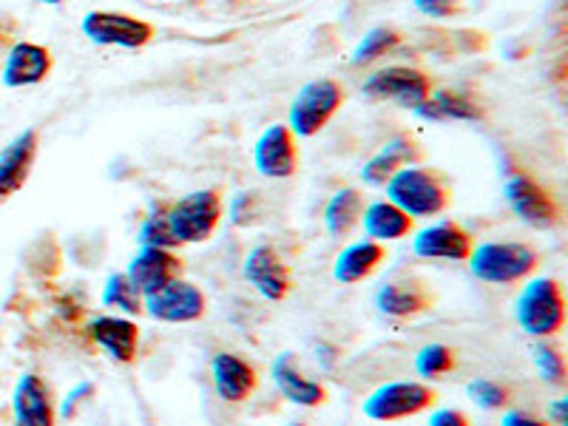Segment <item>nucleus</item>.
Segmentation results:
<instances>
[{
	"instance_id": "obj_7",
	"label": "nucleus",
	"mask_w": 568,
	"mask_h": 426,
	"mask_svg": "<svg viewBox=\"0 0 568 426\" xmlns=\"http://www.w3.org/2000/svg\"><path fill=\"white\" fill-rule=\"evenodd\" d=\"M362 91L369 100H393L404 109H418L435 91L433 78L415 65H387L364 80Z\"/></svg>"
},
{
	"instance_id": "obj_5",
	"label": "nucleus",
	"mask_w": 568,
	"mask_h": 426,
	"mask_svg": "<svg viewBox=\"0 0 568 426\" xmlns=\"http://www.w3.org/2000/svg\"><path fill=\"white\" fill-rule=\"evenodd\" d=\"M344 100H347V91L342 83L329 78L313 80L293 100L287 129L296 136H316L342 111Z\"/></svg>"
},
{
	"instance_id": "obj_2",
	"label": "nucleus",
	"mask_w": 568,
	"mask_h": 426,
	"mask_svg": "<svg viewBox=\"0 0 568 426\" xmlns=\"http://www.w3.org/2000/svg\"><path fill=\"white\" fill-rule=\"evenodd\" d=\"M466 262L478 282L515 284L537 271L540 253L529 242H484V245L471 247Z\"/></svg>"
},
{
	"instance_id": "obj_21",
	"label": "nucleus",
	"mask_w": 568,
	"mask_h": 426,
	"mask_svg": "<svg viewBox=\"0 0 568 426\" xmlns=\"http://www.w3.org/2000/svg\"><path fill=\"white\" fill-rule=\"evenodd\" d=\"M54 58L45 45L38 43H18L9 52L7 65H3V83L20 89V85H38L52 74Z\"/></svg>"
},
{
	"instance_id": "obj_12",
	"label": "nucleus",
	"mask_w": 568,
	"mask_h": 426,
	"mask_svg": "<svg viewBox=\"0 0 568 426\" xmlns=\"http://www.w3.org/2000/svg\"><path fill=\"white\" fill-rule=\"evenodd\" d=\"M245 278L265 302H284L293 287L291 265L273 245H256L247 253Z\"/></svg>"
},
{
	"instance_id": "obj_26",
	"label": "nucleus",
	"mask_w": 568,
	"mask_h": 426,
	"mask_svg": "<svg viewBox=\"0 0 568 426\" xmlns=\"http://www.w3.org/2000/svg\"><path fill=\"white\" fill-rule=\"evenodd\" d=\"M415 114L424 116V120H478L480 109L475 105V100L460 94V91L440 89L433 91L429 100L415 109Z\"/></svg>"
},
{
	"instance_id": "obj_28",
	"label": "nucleus",
	"mask_w": 568,
	"mask_h": 426,
	"mask_svg": "<svg viewBox=\"0 0 568 426\" xmlns=\"http://www.w3.org/2000/svg\"><path fill=\"white\" fill-rule=\"evenodd\" d=\"M136 240H140L142 247H162V251H176L180 247V242H176L174 231L169 225V205L165 202L154 205V211L142 220Z\"/></svg>"
},
{
	"instance_id": "obj_37",
	"label": "nucleus",
	"mask_w": 568,
	"mask_h": 426,
	"mask_svg": "<svg viewBox=\"0 0 568 426\" xmlns=\"http://www.w3.org/2000/svg\"><path fill=\"white\" fill-rule=\"evenodd\" d=\"M85 393H94V387H91V384H83V387H78V389H74V393H71V400H65V407H63L65 418H69V415L74 413V404H78V400H83Z\"/></svg>"
},
{
	"instance_id": "obj_36",
	"label": "nucleus",
	"mask_w": 568,
	"mask_h": 426,
	"mask_svg": "<svg viewBox=\"0 0 568 426\" xmlns=\"http://www.w3.org/2000/svg\"><path fill=\"white\" fill-rule=\"evenodd\" d=\"M549 415H551V420L549 424L551 426H566L568 424V400L566 398H560V400H555V404H549Z\"/></svg>"
},
{
	"instance_id": "obj_13",
	"label": "nucleus",
	"mask_w": 568,
	"mask_h": 426,
	"mask_svg": "<svg viewBox=\"0 0 568 426\" xmlns=\"http://www.w3.org/2000/svg\"><path fill=\"white\" fill-rule=\"evenodd\" d=\"M185 271V262L176 256V251H162V247H140V251L131 256L129 267H125V276L131 278L136 291L142 293V298L151 296V293L162 291L165 284H171L174 278L182 276Z\"/></svg>"
},
{
	"instance_id": "obj_9",
	"label": "nucleus",
	"mask_w": 568,
	"mask_h": 426,
	"mask_svg": "<svg viewBox=\"0 0 568 426\" xmlns=\"http://www.w3.org/2000/svg\"><path fill=\"white\" fill-rule=\"evenodd\" d=\"M80 29H83L91 43L116 45V49H142L156 34L149 20L131 18V14L123 12H89Z\"/></svg>"
},
{
	"instance_id": "obj_32",
	"label": "nucleus",
	"mask_w": 568,
	"mask_h": 426,
	"mask_svg": "<svg viewBox=\"0 0 568 426\" xmlns=\"http://www.w3.org/2000/svg\"><path fill=\"white\" fill-rule=\"evenodd\" d=\"M466 395H469L480 409H486V413H500V409L509 407L511 400L509 389H506L504 384L491 382V378H475V382H469Z\"/></svg>"
},
{
	"instance_id": "obj_22",
	"label": "nucleus",
	"mask_w": 568,
	"mask_h": 426,
	"mask_svg": "<svg viewBox=\"0 0 568 426\" xmlns=\"http://www.w3.org/2000/svg\"><path fill=\"white\" fill-rule=\"evenodd\" d=\"M38 142L40 134L34 129H29L0 154V200L14 194L27 182L29 171L34 165V156H38Z\"/></svg>"
},
{
	"instance_id": "obj_11",
	"label": "nucleus",
	"mask_w": 568,
	"mask_h": 426,
	"mask_svg": "<svg viewBox=\"0 0 568 426\" xmlns=\"http://www.w3.org/2000/svg\"><path fill=\"white\" fill-rule=\"evenodd\" d=\"M298 136L284 123L271 125L253 145V165L267 180H291L298 171Z\"/></svg>"
},
{
	"instance_id": "obj_38",
	"label": "nucleus",
	"mask_w": 568,
	"mask_h": 426,
	"mask_svg": "<svg viewBox=\"0 0 568 426\" xmlns=\"http://www.w3.org/2000/svg\"><path fill=\"white\" fill-rule=\"evenodd\" d=\"M40 3H52V7H58V3H65V0H40Z\"/></svg>"
},
{
	"instance_id": "obj_17",
	"label": "nucleus",
	"mask_w": 568,
	"mask_h": 426,
	"mask_svg": "<svg viewBox=\"0 0 568 426\" xmlns=\"http://www.w3.org/2000/svg\"><path fill=\"white\" fill-rule=\"evenodd\" d=\"M89 338L116 364H134L140 353V327L129 316H94L89 322Z\"/></svg>"
},
{
	"instance_id": "obj_23",
	"label": "nucleus",
	"mask_w": 568,
	"mask_h": 426,
	"mask_svg": "<svg viewBox=\"0 0 568 426\" xmlns=\"http://www.w3.org/2000/svg\"><path fill=\"white\" fill-rule=\"evenodd\" d=\"M384 258H387V247L382 242H355V245L344 247L336 256V262H333V278L342 284H358L373 276L382 267Z\"/></svg>"
},
{
	"instance_id": "obj_15",
	"label": "nucleus",
	"mask_w": 568,
	"mask_h": 426,
	"mask_svg": "<svg viewBox=\"0 0 568 426\" xmlns=\"http://www.w3.org/2000/svg\"><path fill=\"white\" fill-rule=\"evenodd\" d=\"M435 304V293L420 278H393L375 291V311L393 322L415 318Z\"/></svg>"
},
{
	"instance_id": "obj_30",
	"label": "nucleus",
	"mask_w": 568,
	"mask_h": 426,
	"mask_svg": "<svg viewBox=\"0 0 568 426\" xmlns=\"http://www.w3.org/2000/svg\"><path fill=\"white\" fill-rule=\"evenodd\" d=\"M531 362H535L537 375H540L542 382L549 384V387H566L568 364H566V355H562L560 349L551 347V344H535Z\"/></svg>"
},
{
	"instance_id": "obj_8",
	"label": "nucleus",
	"mask_w": 568,
	"mask_h": 426,
	"mask_svg": "<svg viewBox=\"0 0 568 426\" xmlns=\"http://www.w3.org/2000/svg\"><path fill=\"white\" fill-rule=\"evenodd\" d=\"M504 194L517 220L537 227V231H549V227H555L560 222V205H557L549 187H542L526 171H511L506 176Z\"/></svg>"
},
{
	"instance_id": "obj_1",
	"label": "nucleus",
	"mask_w": 568,
	"mask_h": 426,
	"mask_svg": "<svg viewBox=\"0 0 568 426\" xmlns=\"http://www.w3.org/2000/svg\"><path fill=\"white\" fill-rule=\"evenodd\" d=\"M387 200L409 213L413 220H429L438 216L453 205V187L440 171L426 169V165H404L389 176Z\"/></svg>"
},
{
	"instance_id": "obj_4",
	"label": "nucleus",
	"mask_w": 568,
	"mask_h": 426,
	"mask_svg": "<svg viewBox=\"0 0 568 426\" xmlns=\"http://www.w3.org/2000/svg\"><path fill=\"white\" fill-rule=\"evenodd\" d=\"M222 213H225V200H222L220 191L202 187V191L171 202L169 225L180 245H196V242L211 240L213 231L220 227Z\"/></svg>"
},
{
	"instance_id": "obj_6",
	"label": "nucleus",
	"mask_w": 568,
	"mask_h": 426,
	"mask_svg": "<svg viewBox=\"0 0 568 426\" xmlns=\"http://www.w3.org/2000/svg\"><path fill=\"white\" fill-rule=\"evenodd\" d=\"M435 389L424 382H389L382 384L378 389L364 398L362 413L369 420H382V424H393V420L413 418V415L426 413L435 407Z\"/></svg>"
},
{
	"instance_id": "obj_34",
	"label": "nucleus",
	"mask_w": 568,
	"mask_h": 426,
	"mask_svg": "<svg viewBox=\"0 0 568 426\" xmlns=\"http://www.w3.org/2000/svg\"><path fill=\"white\" fill-rule=\"evenodd\" d=\"M500 426H551L549 420L537 418V415L524 413V409H509L500 415Z\"/></svg>"
},
{
	"instance_id": "obj_14",
	"label": "nucleus",
	"mask_w": 568,
	"mask_h": 426,
	"mask_svg": "<svg viewBox=\"0 0 568 426\" xmlns=\"http://www.w3.org/2000/svg\"><path fill=\"white\" fill-rule=\"evenodd\" d=\"M475 247L471 233L455 220H440L435 225L415 233L413 251L418 258H438V262H466Z\"/></svg>"
},
{
	"instance_id": "obj_19",
	"label": "nucleus",
	"mask_w": 568,
	"mask_h": 426,
	"mask_svg": "<svg viewBox=\"0 0 568 426\" xmlns=\"http://www.w3.org/2000/svg\"><path fill=\"white\" fill-rule=\"evenodd\" d=\"M54 398L40 375L29 373L14 389V426H54Z\"/></svg>"
},
{
	"instance_id": "obj_3",
	"label": "nucleus",
	"mask_w": 568,
	"mask_h": 426,
	"mask_svg": "<svg viewBox=\"0 0 568 426\" xmlns=\"http://www.w3.org/2000/svg\"><path fill=\"white\" fill-rule=\"evenodd\" d=\"M515 318L531 338L557 336L566 324V296L557 278H531L515 302Z\"/></svg>"
},
{
	"instance_id": "obj_29",
	"label": "nucleus",
	"mask_w": 568,
	"mask_h": 426,
	"mask_svg": "<svg viewBox=\"0 0 568 426\" xmlns=\"http://www.w3.org/2000/svg\"><path fill=\"white\" fill-rule=\"evenodd\" d=\"M455 364H458V355L449 344H426L415 355V373L420 378H444L446 373H453Z\"/></svg>"
},
{
	"instance_id": "obj_24",
	"label": "nucleus",
	"mask_w": 568,
	"mask_h": 426,
	"mask_svg": "<svg viewBox=\"0 0 568 426\" xmlns=\"http://www.w3.org/2000/svg\"><path fill=\"white\" fill-rule=\"evenodd\" d=\"M362 225L369 240L382 242L384 245V242L407 240L415 227V220L409 213L400 211L398 205H393L389 200H378L373 202V205L364 207Z\"/></svg>"
},
{
	"instance_id": "obj_27",
	"label": "nucleus",
	"mask_w": 568,
	"mask_h": 426,
	"mask_svg": "<svg viewBox=\"0 0 568 426\" xmlns=\"http://www.w3.org/2000/svg\"><path fill=\"white\" fill-rule=\"evenodd\" d=\"M103 304L105 307L120 311L123 316H142V313H145V298H142V293L136 291L125 273H111V276L105 278Z\"/></svg>"
},
{
	"instance_id": "obj_35",
	"label": "nucleus",
	"mask_w": 568,
	"mask_h": 426,
	"mask_svg": "<svg viewBox=\"0 0 568 426\" xmlns=\"http://www.w3.org/2000/svg\"><path fill=\"white\" fill-rule=\"evenodd\" d=\"M429 426H471L460 409H435L429 415Z\"/></svg>"
},
{
	"instance_id": "obj_16",
	"label": "nucleus",
	"mask_w": 568,
	"mask_h": 426,
	"mask_svg": "<svg viewBox=\"0 0 568 426\" xmlns=\"http://www.w3.org/2000/svg\"><path fill=\"white\" fill-rule=\"evenodd\" d=\"M213 393L225 404H245L258 389V373L236 353H216L211 358Z\"/></svg>"
},
{
	"instance_id": "obj_25",
	"label": "nucleus",
	"mask_w": 568,
	"mask_h": 426,
	"mask_svg": "<svg viewBox=\"0 0 568 426\" xmlns=\"http://www.w3.org/2000/svg\"><path fill=\"white\" fill-rule=\"evenodd\" d=\"M364 194L358 187H342L338 194H333V200L327 202L324 207V225H327L329 236H349L355 227L362 225V216H364Z\"/></svg>"
},
{
	"instance_id": "obj_10",
	"label": "nucleus",
	"mask_w": 568,
	"mask_h": 426,
	"mask_svg": "<svg viewBox=\"0 0 568 426\" xmlns=\"http://www.w3.org/2000/svg\"><path fill=\"white\" fill-rule=\"evenodd\" d=\"M145 313H149L154 322L165 324L200 322L207 313V296L194 282H185V278L180 276L171 284H165L162 291L145 296Z\"/></svg>"
},
{
	"instance_id": "obj_33",
	"label": "nucleus",
	"mask_w": 568,
	"mask_h": 426,
	"mask_svg": "<svg viewBox=\"0 0 568 426\" xmlns=\"http://www.w3.org/2000/svg\"><path fill=\"white\" fill-rule=\"evenodd\" d=\"M415 9L418 12H424L426 18H453V14L460 12V7H464V0H413Z\"/></svg>"
},
{
	"instance_id": "obj_18",
	"label": "nucleus",
	"mask_w": 568,
	"mask_h": 426,
	"mask_svg": "<svg viewBox=\"0 0 568 426\" xmlns=\"http://www.w3.org/2000/svg\"><path fill=\"white\" fill-rule=\"evenodd\" d=\"M273 382H276L278 393L291 400V404H298V407L316 409L322 404H327V389H324V384L307 378L293 353L276 355V362H273Z\"/></svg>"
},
{
	"instance_id": "obj_31",
	"label": "nucleus",
	"mask_w": 568,
	"mask_h": 426,
	"mask_svg": "<svg viewBox=\"0 0 568 426\" xmlns=\"http://www.w3.org/2000/svg\"><path fill=\"white\" fill-rule=\"evenodd\" d=\"M398 32L393 29H373L362 43L355 45L353 52V65H369L375 63L378 58H384L387 52H393L395 45H398Z\"/></svg>"
},
{
	"instance_id": "obj_20",
	"label": "nucleus",
	"mask_w": 568,
	"mask_h": 426,
	"mask_svg": "<svg viewBox=\"0 0 568 426\" xmlns=\"http://www.w3.org/2000/svg\"><path fill=\"white\" fill-rule=\"evenodd\" d=\"M415 162H420L418 140L409 134H398L384 142V149L364 165L362 180L373 187H382L387 185L395 171H400L404 165H415Z\"/></svg>"
}]
</instances>
